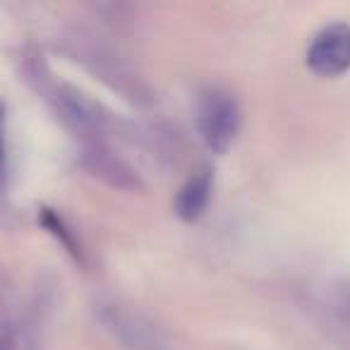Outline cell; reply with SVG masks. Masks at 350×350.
<instances>
[{"label":"cell","instance_id":"277c9868","mask_svg":"<svg viewBox=\"0 0 350 350\" xmlns=\"http://www.w3.org/2000/svg\"><path fill=\"white\" fill-rule=\"evenodd\" d=\"M5 175V106L0 101V180Z\"/></svg>","mask_w":350,"mask_h":350},{"label":"cell","instance_id":"7a4b0ae2","mask_svg":"<svg viewBox=\"0 0 350 350\" xmlns=\"http://www.w3.org/2000/svg\"><path fill=\"white\" fill-rule=\"evenodd\" d=\"M307 68L319 77H338L350 70V25H329L312 39Z\"/></svg>","mask_w":350,"mask_h":350},{"label":"cell","instance_id":"6da1fadb","mask_svg":"<svg viewBox=\"0 0 350 350\" xmlns=\"http://www.w3.org/2000/svg\"><path fill=\"white\" fill-rule=\"evenodd\" d=\"M197 125L202 139L214 154H226L233 144L240 127L238 103L221 92H209L200 98L197 106Z\"/></svg>","mask_w":350,"mask_h":350},{"label":"cell","instance_id":"3957f363","mask_svg":"<svg viewBox=\"0 0 350 350\" xmlns=\"http://www.w3.org/2000/svg\"><path fill=\"white\" fill-rule=\"evenodd\" d=\"M211 192H214L211 170H197L190 180L180 187L178 197H175V214L180 216L183 221H197L206 211V206H209Z\"/></svg>","mask_w":350,"mask_h":350}]
</instances>
